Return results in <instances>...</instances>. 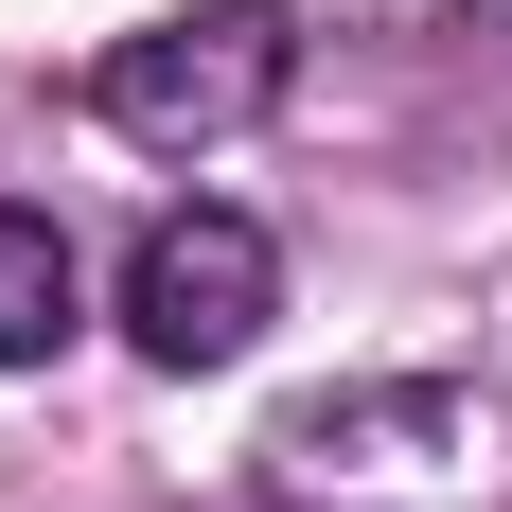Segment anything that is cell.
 Wrapping results in <instances>:
<instances>
[{"instance_id":"cell-3","label":"cell","mask_w":512,"mask_h":512,"mask_svg":"<svg viewBox=\"0 0 512 512\" xmlns=\"http://www.w3.org/2000/svg\"><path fill=\"white\" fill-rule=\"evenodd\" d=\"M265 301H283V248H265L230 195L159 212L142 248H124V336H142V371H230L265 336Z\"/></svg>"},{"instance_id":"cell-4","label":"cell","mask_w":512,"mask_h":512,"mask_svg":"<svg viewBox=\"0 0 512 512\" xmlns=\"http://www.w3.org/2000/svg\"><path fill=\"white\" fill-rule=\"evenodd\" d=\"M71 336H89V265H71V230H53V212L0 195V371H53Z\"/></svg>"},{"instance_id":"cell-2","label":"cell","mask_w":512,"mask_h":512,"mask_svg":"<svg viewBox=\"0 0 512 512\" xmlns=\"http://www.w3.org/2000/svg\"><path fill=\"white\" fill-rule=\"evenodd\" d=\"M283 89H301V18H283V0H177L142 36H106V71H89V106L124 142H159V159L248 142Z\"/></svg>"},{"instance_id":"cell-1","label":"cell","mask_w":512,"mask_h":512,"mask_svg":"<svg viewBox=\"0 0 512 512\" xmlns=\"http://www.w3.org/2000/svg\"><path fill=\"white\" fill-rule=\"evenodd\" d=\"M265 512H512V371H371L265 424Z\"/></svg>"}]
</instances>
